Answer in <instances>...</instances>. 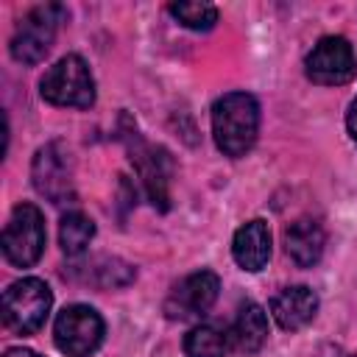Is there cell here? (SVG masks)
Listing matches in <instances>:
<instances>
[{"label":"cell","mask_w":357,"mask_h":357,"mask_svg":"<svg viewBox=\"0 0 357 357\" xmlns=\"http://www.w3.org/2000/svg\"><path fill=\"white\" fill-rule=\"evenodd\" d=\"M257 131H259V106H257L254 95L229 92L215 100L212 134H215L218 148L226 156H231V159L245 156L257 142Z\"/></svg>","instance_id":"cell-1"},{"label":"cell","mask_w":357,"mask_h":357,"mask_svg":"<svg viewBox=\"0 0 357 357\" xmlns=\"http://www.w3.org/2000/svg\"><path fill=\"white\" fill-rule=\"evenodd\" d=\"M39 92L53 106L89 109L95 103V78L81 56L67 53L53 67H47L39 81Z\"/></svg>","instance_id":"cell-2"},{"label":"cell","mask_w":357,"mask_h":357,"mask_svg":"<svg viewBox=\"0 0 357 357\" xmlns=\"http://www.w3.org/2000/svg\"><path fill=\"white\" fill-rule=\"evenodd\" d=\"M53 293L42 279H20L3 293V324L17 335H33L45 326Z\"/></svg>","instance_id":"cell-3"},{"label":"cell","mask_w":357,"mask_h":357,"mask_svg":"<svg viewBox=\"0 0 357 357\" xmlns=\"http://www.w3.org/2000/svg\"><path fill=\"white\" fill-rule=\"evenodd\" d=\"M64 20V8L59 3H45L31 8L14 28L8 50L14 56V61L20 64H36L47 56V50L53 47L59 22Z\"/></svg>","instance_id":"cell-4"},{"label":"cell","mask_w":357,"mask_h":357,"mask_svg":"<svg viewBox=\"0 0 357 357\" xmlns=\"http://www.w3.org/2000/svg\"><path fill=\"white\" fill-rule=\"evenodd\" d=\"M45 237L47 234L42 212L33 204H17L0 237L3 257L17 268H31L45 251Z\"/></svg>","instance_id":"cell-5"},{"label":"cell","mask_w":357,"mask_h":357,"mask_svg":"<svg viewBox=\"0 0 357 357\" xmlns=\"http://www.w3.org/2000/svg\"><path fill=\"white\" fill-rule=\"evenodd\" d=\"M103 318L86 304H70L59 312L53 324L56 349L67 357H89L103 343Z\"/></svg>","instance_id":"cell-6"},{"label":"cell","mask_w":357,"mask_h":357,"mask_svg":"<svg viewBox=\"0 0 357 357\" xmlns=\"http://www.w3.org/2000/svg\"><path fill=\"white\" fill-rule=\"evenodd\" d=\"M123 139H126L134 167L139 170V178H142V187H145L151 204L159 209H167L170 206V176H173V162H170L167 151L145 142L137 134V128H128L123 134Z\"/></svg>","instance_id":"cell-7"},{"label":"cell","mask_w":357,"mask_h":357,"mask_svg":"<svg viewBox=\"0 0 357 357\" xmlns=\"http://www.w3.org/2000/svg\"><path fill=\"white\" fill-rule=\"evenodd\" d=\"M31 178L39 195H45L50 204H70L75 201V184H73V159L70 151L61 142H47L36 151L31 165Z\"/></svg>","instance_id":"cell-8"},{"label":"cell","mask_w":357,"mask_h":357,"mask_svg":"<svg viewBox=\"0 0 357 357\" xmlns=\"http://www.w3.org/2000/svg\"><path fill=\"white\" fill-rule=\"evenodd\" d=\"M307 78L321 86H340L357 75V56L343 36H324L304 59Z\"/></svg>","instance_id":"cell-9"},{"label":"cell","mask_w":357,"mask_h":357,"mask_svg":"<svg viewBox=\"0 0 357 357\" xmlns=\"http://www.w3.org/2000/svg\"><path fill=\"white\" fill-rule=\"evenodd\" d=\"M218 290H220V279L212 271H195L173 287V293L165 301V312L178 321L204 315L218 301Z\"/></svg>","instance_id":"cell-10"},{"label":"cell","mask_w":357,"mask_h":357,"mask_svg":"<svg viewBox=\"0 0 357 357\" xmlns=\"http://www.w3.org/2000/svg\"><path fill=\"white\" fill-rule=\"evenodd\" d=\"M318 312V296L312 287L307 284H296V287H284L271 298V315L282 329H301L307 326Z\"/></svg>","instance_id":"cell-11"},{"label":"cell","mask_w":357,"mask_h":357,"mask_svg":"<svg viewBox=\"0 0 357 357\" xmlns=\"http://www.w3.org/2000/svg\"><path fill=\"white\" fill-rule=\"evenodd\" d=\"M231 254H234V262L243 271H251V273L262 271L271 259V229H268V223L259 220V218L243 223L234 231Z\"/></svg>","instance_id":"cell-12"},{"label":"cell","mask_w":357,"mask_h":357,"mask_svg":"<svg viewBox=\"0 0 357 357\" xmlns=\"http://www.w3.org/2000/svg\"><path fill=\"white\" fill-rule=\"evenodd\" d=\"M324 245H326V234L324 226L312 218H298L284 229V248L287 257L298 265V268H312L321 257H324Z\"/></svg>","instance_id":"cell-13"},{"label":"cell","mask_w":357,"mask_h":357,"mask_svg":"<svg viewBox=\"0 0 357 357\" xmlns=\"http://www.w3.org/2000/svg\"><path fill=\"white\" fill-rule=\"evenodd\" d=\"M268 340V315L259 304L245 301L237 310V318L229 329V343L240 351V354H254L265 346Z\"/></svg>","instance_id":"cell-14"},{"label":"cell","mask_w":357,"mask_h":357,"mask_svg":"<svg viewBox=\"0 0 357 357\" xmlns=\"http://www.w3.org/2000/svg\"><path fill=\"white\" fill-rule=\"evenodd\" d=\"M226 351H229V335L212 324L192 326L184 335V354L187 357H226Z\"/></svg>","instance_id":"cell-15"},{"label":"cell","mask_w":357,"mask_h":357,"mask_svg":"<svg viewBox=\"0 0 357 357\" xmlns=\"http://www.w3.org/2000/svg\"><path fill=\"white\" fill-rule=\"evenodd\" d=\"M95 237V223L84 212H67L59 223V245L67 257H78Z\"/></svg>","instance_id":"cell-16"},{"label":"cell","mask_w":357,"mask_h":357,"mask_svg":"<svg viewBox=\"0 0 357 357\" xmlns=\"http://www.w3.org/2000/svg\"><path fill=\"white\" fill-rule=\"evenodd\" d=\"M170 14L192 31H209L218 22V8L212 3H170Z\"/></svg>","instance_id":"cell-17"},{"label":"cell","mask_w":357,"mask_h":357,"mask_svg":"<svg viewBox=\"0 0 357 357\" xmlns=\"http://www.w3.org/2000/svg\"><path fill=\"white\" fill-rule=\"evenodd\" d=\"M346 128H349V137L357 142V95H354V100L349 103V112H346Z\"/></svg>","instance_id":"cell-18"},{"label":"cell","mask_w":357,"mask_h":357,"mask_svg":"<svg viewBox=\"0 0 357 357\" xmlns=\"http://www.w3.org/2000/svg\"><path fill=\"white\" fill-rule=\"evenodd\" d=\"M3 357H39V354L31 351V349H8Z\"/></svg>","instance_id":"cell-19"},{"label":"cell","mask_w":357,"mask_h":357,"mask_svg":"<svg viewBox=\"0 0 357 357\" xmlns=\"http://www.w3.org/2000/svg\"><path fill=\"white\" fill-rule=\"evenodd\" d=\"M332 357H354V354H340V351H335Z\"/></svg>","instance_id":"cell-20"}]
</instances>
